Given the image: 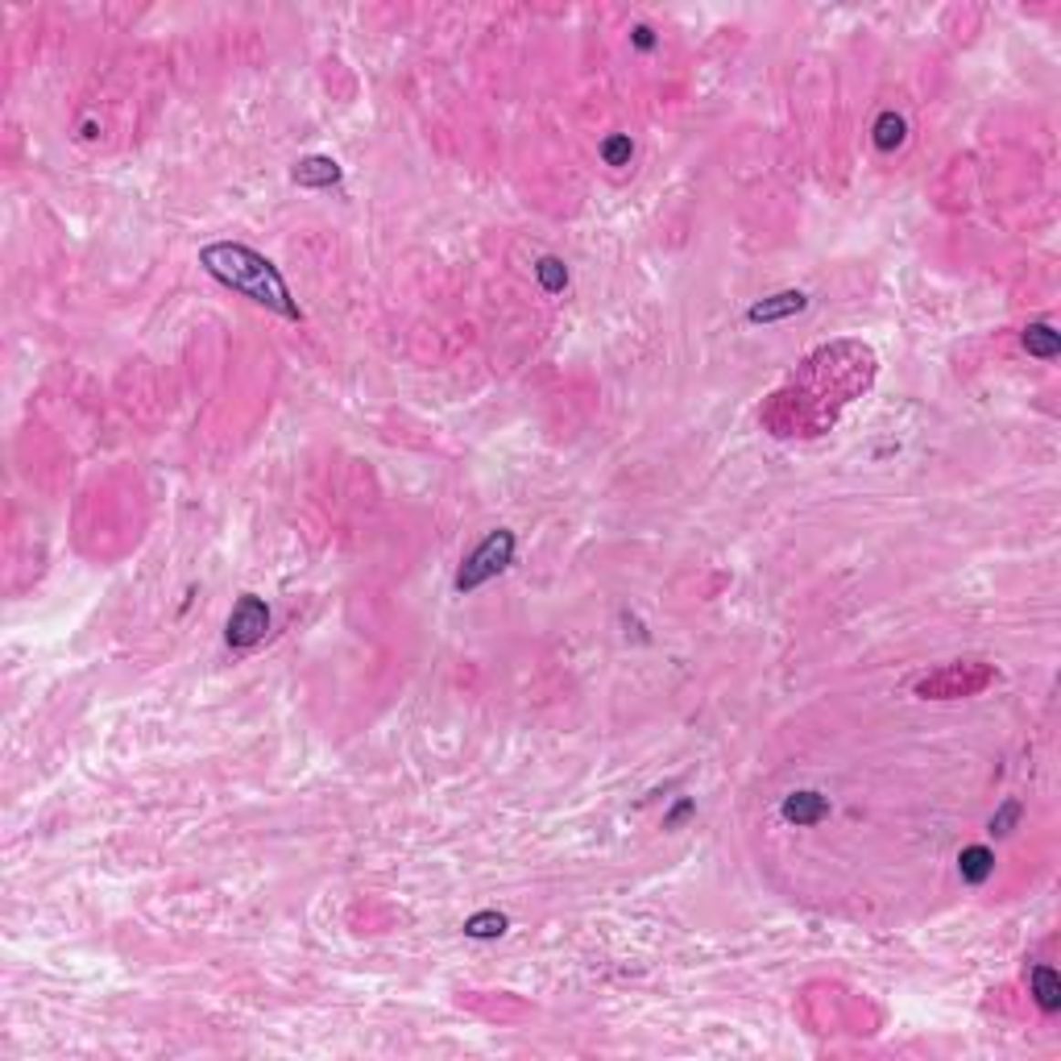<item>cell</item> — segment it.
<instances>
[{"label": "cell", "instance_id": "1", "mask_svg": "<svg viewBox=\"0 0 1061 1061\" xmlns=\"http://www.w3.org/2000/svg\"><path fill=\"white\" fill-rule=\"evenodd\" d=\"M875 382V352L858 341H837L817 349L788 386L772 394V403L759 411L763 427L780 440L792 436H825L842 406H850Z\"/></svg>", "mask_w": 1061, "mask_h": 1061}, {"label": "cell", "instance_id": "2", "mask_svg": "<svg viewBox=\"0 0 1061 1061\" xmlns=\"http://www.w3.org/2000/svg\"><path fill=\"white\" fill-rule=\"evenodd\" d=\"M199 261H204V270L212 274V278H220L225 287H233L236 295H245V299H253V303L274 307V311L299 320V307L290 303V290H287V282H282L278 266L266 261L261 253H253L249 245H228V241L207 245V249L199 253Z\"/></svg>", "mask_w": 1061, "mask_h": 1061}, {"label": "cell", "instance_id": "3", "mask_svg": "<svg viewBox=\"0 0 1061 1061\" xmlns=\"http://www.w3.org/2000/svg\"><path fill=\"white\" fill-rule=\"evenodd\" d=\"M510 556H514V535H510V530H494V535H489V540L468 556V564L460 568L457 589H460V594H468V589L486 585L489 576H498L506 564H510Z\"/></svg>", "mask_w": 1061, "mask_h": 1061}, {"label": "cell", "instance_id": "4", "mask_svg": "<svg viewBox=\"0 0 1061 1061\" xmlns=\"http://www.w3.org/2000/svg\"><path fill=\"white\" fill-rule=\"evenodd\" d=\"M991 680H995V672H991V667H982V664H953V667H945V672H937V676H929V680H920L917 693L945 701V697L979 693V688H987Z\"/></svg>", "mask_w": 1061, "mask_h": 1061}, {"label": "cell", "instance_id": "5", "mask_svg": "<svg viewBox=\"0 0 1061 1061\" xmlns=\"http://www.w3.org/2000/svg\"><path fill=\"white\" fill-rule=\"evenodd\" d=\"M266 630H270V610H266V602L245 594L241 602H236L233 618H228V643H233V647H253Z\"/></svg>", "mask_w": 1061, "mask_h": 1061}, {"label": "cell", "instance_id": "6", "mask_svg": "<svg viewBox=\"0 0 1061 1061\" xmlns=\"http://www.w3.org/2000/svg\"><path fill=\"white\" fill-rule=\"evenodd\" d=\"M336 179H341V166H336L332 158H324V153H311V158H303V163L295 166L299 187H332Z\"/></svg>", "mask_w": 1061, "mask_h": 1061}, {"label": "cell", "instance_id": "7", "mask_svg": "<svg viewBox=\"0 0 1061 1061\" xmlns=\"http://www.w3.org/2000/svg\"><path fill=\"white\" fill-rule=\"evenodd\" d=\"M801 307H804V295H801V290H783V295L755 303V307L747 311V320H751V324H772V320H783V315L801 311Z\"/></svg>", "mask_w": 1061, "mask_h": 1061}, {"label": "cell", "instance_id": "8", "mask_svg": "<svg viewBox=\"0 0 1061 1061\" xmlns=\"http://www.w3.org/2000/svg\"><path fill=\"white\" fill-rule=\"evenodd\" d=\"M821 813H825V801H821L817 792H796V796L783 804V817L796 821V825H809V821H817Z\"/></svg>", "mask_w": 1061, "mask_h": 1061}, {"label": "cell", "instance_id": "9", "mask_svg": "<svg viewBox=\"0 0 1061 1061\" xmlns=\"http://www.w3.org/2000/svg\"><path fill=\"white\" fill-rule=\"evenodd\" d=\"M1033 995L1045 1012H1057L1061 1007V982H1057V974H1053V966H1036L1033 971Z\"/></svg>", "mask_w": 1061, "mask_h": 1061}, {"label": "cell", "instance_id": "10", "mask_svg": "<svg viewBox=\"0 0 1061 1061\" xmlns=\"http://www.w3.org/2000/svg\"><path fill=\"white\" fill-rule=\"evenodd\" d=\"M1024 349L1033 352V357H1041V361H1053V357H1057V349H1061V341H1057V332H1053L1049 324H1033L1024 332Z\"/></svg>", "mask_w": 1061, "mask_h": 1061}, {"label": "cell", "instance_id": "11", "mask_svg": "<svg viewBox=\"0 0 1061 1061\" xmlns=\"http://www.w3.org/2000/svg\"><path fill=\"white\" fill-rule=\"evenodd\" d=\"M899 142H904V117H899V112H883V117L875 121V145H879V150H896Z\"/></svg>", "mask_w": 1061, "mask_h": 1061}, {"label": "cell", "instance_id": "12", "mask_svg": "<svg viewBox=\"0 0 1061 1061\" xmlns=\"http://www.w3.org/2000/svg\"><path fill=\"white\" fill-rule=\"evenodd\" d=\"M987 875H991V850H987V846H971V850H962V879L982 883Z\"/></svg>", "mask_w": 1061, "mask_h": 1061}, {"label": "cell", "instance_id": "13", "mask_svg": "<svg viewBox=\"0 0 1061 1061\" xmlns=\"http://www.w3.org/2000/svg\"><path fill=\"white\" fill-rule=\"evenodd\" d=\"M502 929H506V917H502V912H481V917H473V920L465 925V933H468V937H498Z\"/></svg>", "mask_w": 1061, "mask_h": 1061}, {"label": "cell", "instance_id": "14", "mask_svg": "<svg viewBox=\"0 0 1061 1061\" xmlns=\"http://www.w3.org/2000/svg\"><path fill=\"white\" fill-rule=\"evenodd\" d=\"M602 153H605V163H610V166H622V163H630L635 145H630V137H610V142L602 145Z\"/></svg>", "mask_w": 1061, "mask_h": 1061}, {"label": "cell", "instance_id": "15", "mask_svg": "<svg viewBox=\"0 0 1061 1061\" xmlns=\"http://www.w3.org/2000/svg\"><path fill=\"white\" fill-rule=\"evenodd\" d=\"M540 278H543V287H548V290H560L568 282V274H564V266H560L556 257H543L540 261Z\"/></svg>", "mask_w": 1061, "mask_h": 1061}, {"label": "cell", "instance_id": "16", "mask_svg": "<svg viewBox=\"0 0 1061 1061\" xmlns=\"http://www.w3.org/2000/svg\"><path fill=\"white\" fill-rule=\"evenodd\" d=\"M1016 813H1020V804H1016V801H1007L1003 809H999L995 817H991V834H1007V829H1012V821H1016Z\"/></svg>", "mask_w": 1061, "mask_h": 1061}]
</instances>
